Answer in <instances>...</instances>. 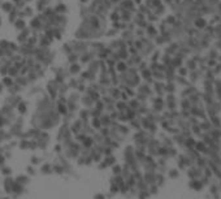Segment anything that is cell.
I'll return each instance as SVG.
<instances>
[{
    "mask_svg": "<svg viewBox=\"0 0 221 199\" xmlns=\"http://www.w3.org/2000/svg\"><path fill=\"white\" fill-rule=\"evenodd\" d=\"M164 90H165L167 92H169V94H173V92L176 91V85L173 82H168L167 86H164Z\"/></svg>",
    "mask_w": 221,
    "mask_h": 199,
    "instance_id": "cell-15",
    "label": "cell"
},
{
    "mask_svg": "<svg viewBox=\"0 0 221 199\" xmlns=\"http://www.w3.org/2000/svg\"><path fill=\"white\" fill-rule=\"evenodd\" d=\"M207 25H208V22H207V20H206L203 16L195 18L194 22H193V26H194L195 29H198V30H203V29L207 26Z\"/></svg>",
    "mask_w": 221,
    "mask_h": 199,
    "instance_id": "cell-3",
    "label": "cell"
},
{
    "mask_svg": "<svg viewBox=\"0 0 221 199\" xmlns=\"http://www.w3.org/2000/svg\"><path fill=\"white\" fill-rule=\"evenodd\" d=\"M176 81H177V83H180V85H182V86H189V82L185 79V77L177 76V77H176Z\"/></svg>",
    "mask_w": 221,
    "mask_h": 199,
    "instance_id": "cell-18",
    "label": "cell"
},
{
    "mask_svg": "<svg viewBox=\"0 0 221 199\" xmlns=\"http://www.w3.org/2000/svg\"><path fill=\"white\" fill-rule=\"evenodd\" d=\"M190 130H191V133H193L194 135L199 137V138H202V135H203V132H202V129H200L199 125H191V126H190Z\"/></svg>",
    "mask_w": 221,
    "mask_h": 199,
    "instance_id": "cell-11",
    "label": "cell"
},
{
    "mask_svg": "<svg viewBox=\"0 0 221 199\" xmlns=\"http://www.w3.org/2000/svg\"><path fill=\"white\" fill-rule=\"evenodd\" d=\"M219 185H220V188H221V180H219Z\"/></svg>",
    "mask_w": 221,
    "mask_h": 199,
    "instance_id": "cell-29",
    "label": "cell"
},
{
    "mask_svg": "<svg viewBox=\"0 0 221 199\" xmlns=\"http://www.w3.org/2000/svg\"><path fill=\"white\" fill-rule=\"evenodd\" d=\"M189 186H190V189H193L194 191H202V190L204 189V185L202 184V181H200L199 178H193V180H190Z\"/></svg>",
    "mask_w": 221,
    "mask_h": 199,
    "instance_id": "cell-2",
    "label": "cell"
},
{
    "mask_svg": "<svg viewBox=\"0 0 221 199\" xmlns=\"http://www.w3.org/2000/svg\"><path fill=\"white\" fill-rule=\"evenodd\" d=\"M208 120H210L212 128H216V129H221V119L219 117V115H215V116H211L208 117Z\"/></svg>",
    "mask_w": 221,
    "mask_h": 199,
    "instance_id": "cell-6",
    "label": "cell"
},
{
    "mask_svg": "<svg viewBox=\"0 0 221 199\" xmlns=\"http://www.w3.org/2000/svg\"><path fill=\"white\" fill-rule=\"evenodd\" d=\"M17 26H18V28H23V22H21V21L17 22Z\"/></svg>",
    "mask_w": 221,
    "mask_h": 199,
    "instance_id": "cell-28",
    "label": "cell"
},
{
    "mask_svg": "<svg viewBox=\"0 0 221 199\" xmlns=\"http://www.w3.org/2000/svg\"><path fill=\"white\" fill-rule=\"evenodd\" d=\"M195 143H197V139H195L193 135H190V137H187V138H185L184 147L185 148H194Z\"/></svg>",
    "mask_w": 221,
    "mask_h": 199,
    "instance_id": "cell-8",
    "label": "cell"
},
{
    "mask_svg": "<svg viewBox=\"0 0 221 199\" xmlns=\"http://www.w3.org/2000/svg\"><path fill=\"white\" fill-rule=\"evenodd\" d=\"M194 91H197V89H195V86H191V85H189V86H186V89L182 91V98H187L189 95H191Z\"/></svg>",
    "mask_w": 221,
    "mask_h": 199,
    "instance_id": "cell-10",
    "label": "cell"
},
{
    "mask_svg": "<svg viewBox=\"0 0 221 199\" xmlns=\"http://www.w3.org/2000/svg\"><path fill=\"white\" fill-rule=\"evenodd\" d=\"M187 175H189V177H190V180H193V178H200L202 176H203V169H200V168H198L197 165L194 164L191 167H189Z\"/></svg>",
    "mask_w": 221,
    "mask_h": 199,
    "instance_id": "cell-1",
    "label": "cell"
},
{
    "mask_svg": "<svg viewBox=\"0 0 221 199\" xmlns=\"http://www.w3.org/2000/svg\"><path fill=\"white\" fill-rule=\"evenodd\" d=\"M216 11H217V13H221V0L216 4Z\"/></svg>",
    "mask_w": 221,
    "mask_h": 199,
    "instance_id": "cell-25",
    "label": "cell"
},
{
    "mask_svg": "<svg viewBox=\"0 0 221 199\" xmlns=\"http://www.w3.org/2000/svg\"><path fill=\"white\" fill-rule=\"evenodd\" d=\"M212 72L215 73V76H217V74H220V73H221V63H219V61H217V64L212 68Z\"/></svg>",
    "mask_w": 221,
    "mask_h": 199,
    "instance_id": "cell-19",
    "label": "cell"
},
{
    "mask_svg": "<svg viewBox=\"0 0 221 199\" xmlns=\"http://www.w3.org/2000/svg\"><path fill=\"white\" fill-rule=\"evenodd\" d=\"M220 150H221V143H220Z\"/></svg>",
    "mask_w": 221,
    "mask_h": 199,
    "instance_id": "cell-30",
    "label": "cell"
},
{
    "mask_svg": "<svg viewBox=\"0 0 221 199\" xmlns=\"http://www.w3.org/2000/svg\"><path fill=\"white\" fill-rule=\"evenodd\" d=\"M200 181H202V184H203L204 186H208V185H210L211 184V181H212V180H210V178H207V177H204V176H202L200 178Z\"/></svg>",
    "mask_w": 221,
    "mask_h": 199,
    "instance_id": "cell-21",
    "label": "cell"
},
{
    "mask_svg": "<svg viewBox=\"0 0 221 199\" xmlns=\"http://www.w3.org/2000/svg\"><path fill=\"white\" fill-rule=\"evenodd\" d=\"M208 164V158L207 156H203V155H200V156L195 160V165H197L198 168H200V169H203V168H206Z\"/></svg>",
    "mask_w": 221,
    "mask_h": 199,
    "instance_id": "cell-5",
    "label": "cell"
},
{
    "mask_svg": "<svg viewBox=\"0 0 221 199\" xmlns=\"http://www.w3.org/2000/svg\"><path fill=\"white\" fill-rule=\"evenodd\" d=\"M191 103H190V100H189V98H182V100H181V108L182 109H190V107H191Z\"/></svg>",
    "mask_w": 221,
    "mask_h": 199,
    "instance_id": "cell-12",
    "label": "cell"
},
{
    "mask_svg": "<svg viewBox=\"0 0 221 199\" xmlns=\"http://www.w3.org/2000/svg\"><path fill=\"white\" fill-rule=\"evenodd\" d=\"M169 175H170V177H172V178H177V177L180 176V173H178V171H177V169H172Z\"/></svg>",
    "mask_w": 221,
    "mask_h": 199,
    "instance_id": "cell-23",
    "label": "cell"
},
{
    "mask_svg": "<svg viewBox=\"0 0 221 199\" xmlns=\"http://www.w3.org/2000/svg\"><path fill=\"white\" fill-rule=\"evenodd\" d=\"M220 53H219V49L217 48H211L210 52H208V55H207V57L208 59H217Z\"/></svg>",
    "mask_w": 221,
    "mask_h": 199,
    "instance_id": "cell-14",
    "label": "cell"
},
{
    "mask_svg": "<svg viewBox=\"0 0 221 199\" xmlns=\"http://www.w3.org/2000/svg\"><path fill=\"white\" fill-rule=\"evenodd\" d=\"M165 22H167L168 25H173V23L176 22V17H174V15H170V16H168V18L165 20Z\"/></svg>",
    "mask_w": 221,
    "mask_h": 199,
    "instance_id": "cell-22",
    "label": "cell"
},
{
    "mask_svg": "<svg viewBox=\"0 0 221 199\" xmlns=\"http://www.w3.org/2000/svg\"><path fill=\"white\" fill-rule=\"evenodd\" d=\"M82 2H85V0H82Z\"/></svg>",
    "mask_w": 221,
    "mask_h": 199,
    "instance_id": "cell-31",
    "label": "cell"
},
{
    "mask_svg": "<svg viewBox=\"0 0 221 199\" xmlns=\"http://www.w3.org/2000/svg\"><path fill=\"white\" fill-rule=\"evenodd\" d=\"M159 55H160V52H155V53H154V57H152V61H154V63H156V60L159 59Z\"/></svg>",
    "mask_w": 221,
    "mask_h": 199,
    "instance_id": "cell-26",
    "label": "cell"
},
{
    "mask_svg": "<svg viewBox=\"0 0 221 199\" xmlns=\"http://www.w3.org/2000/svg\"><path fill=\"white\" fill-rule=\"evenodd\" d=\"M203 176L207 177V178H210V180L213 178V172H212V169L208 165L206 168H203Z\"/></svg>",
    "mask_w": 221,
    "mask_h": 199,
    "instance_id": "cell-13",
    "label": "cell"
},
{
    "mask_svg": "<svg viewBox=\"0 0 221 199\" xmlns=\"http://www.w3.org/2000/svg\"><path fill=\"white\" fill-rule=\"evenodd\" d=\"M187 121H189V124H190V125H199L198 117H195V116H190V117L187 119Z\"/></svg>",
    "mask_w": 221,
    "mask_h": 199,
    "instance_id": "cell-20",
    "label": "cell"
},
{
    "mask_svg": "<svg viewBox=\"0 0 221 199\" xmlns=\"http://www.w3.org/2000/svg\"><path fill=\"white\" fill-rule=\"evenodd\" d=\"M147 33H148V35H150V36H152V38L157 35L156 29L152 26V25H147Z\"/></svg>",
    "mask_w": 221,
    "mask_h": 199,
    "instance_id": "cell-16",
    "label": "cell"
},
{
    "mask_svg": "<svg viewBox=\"0 0 221 199\" xmlns=\"http://www.w3.org/2000/svg\"><path fill=\"white\" fill-rule=\"evenodd\" d=\"M220 193H221V190H220Z\"/></svg>",
    "mask_w": 221,
    "mask_h": 199,
    "instance_id": "cell-32",
    "label": "cell"
},
{
    "mask_svg": "<svg viewBox=\"0 0 221 199\" xmlns=\"http://www.w3.org/2000/svg\"><path fill=\"white\" fill-rule=\"evenodd\" d=\"M78 70H79L78 65H72V73H77Z\"/></svg>",
    "mask_w": 221,
    "mask_h": 199,
    "instance_id": "cell-24",
    "label": "cell"
},
{
    "mask_svg": "<svg viewBox=\"0 0 221 199\" xmlns=\"http://www.w3.org/2000/svg\"><path fill=\"white\" fill-rule=\"evenodd\" d=\"M187 69H189V72H191V70H195V69H198V63L195 60H193V59H187L186 60V65H185Z\"/></svg>",
    "mask_w": 221,
    "mask_h": 199,
    "instance_id": "cell-9",
    "label": "cell"
},
{
    "mask_svg": "<svg viewBox=\"0 0 221 199\" xmlns=\"http://www.w3.org/2000/svg\"><path fill=\"white\" fill-rule=\"evenodd\" d=\"M189 79H190V82H193V83H195L199 79V77H203V74H202L198 69H195V70H191V72H189Z\"/></svg>",
    "mask_w": 221,
    "mask_h": 199,
    "instance_id": "cell-4",
    "label": "cell"
},
{
    "mask_svg": "<svg viewBox=\"0 0 221 199\" xmlns=\"http://www.w3.org/2000/svg\"><path fill=\"white\" fill-rule=\"evenodd\" d=\"M177 69H178V76H181V77H186L189 74V69L186 66H180V68H177Z\"/></svg>",
    "mask_w": 221,
    "mask_h": 199,
    "instance_id": "cell-17",
    "label": "cell"
},
{
    "mask_svg": "<svg viewBox=\"0 0 221 199\" xmlns=\"http://www.w3.org/2000/svg\"><path fill=\"white\" fill-rule=\"evenodd\" d=\"M168 102H174V95L173 94H169L168 95Z\"/></svg>",
    "mask_w": 221,
    "mask_h": 199,
    "instance_id": "cell-27",
    "label": "cell"
},
{
    "mask_svg": "<svg viewBox=\"0 0 221 199\" xmlns=\"http://www.w3.org/2000/svg\"><path fill=\"white\" fill-rule=\"evenodd\" d=\"M199 126H200V129H202V132H203V133H210V130L212 129V125H211L210 120L200 121V122H199Z\"/></svg>",
    "mask_w": 221,
    "mask_h": 199,
    "instance_id": "cell-7",
    "label": "cell"
}]
</instances>
